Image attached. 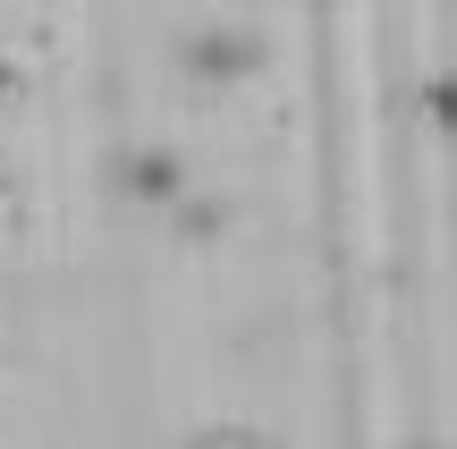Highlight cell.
<instances>
[{"label":"cell","mask_w":457,"mask_h":449,"mask_svg":"<svg viewBox=\"0 0 457 449\" xmlns=\"http://www.w3.org/2000/svg\"><path fill=\"white\" fill-rule=\"evenodd\" d=\"M17 94H26V68H17V60H9V51H0V111H9V102H17Z\"/></svg>","instance_id":"4"},{"label":"cell","mask_w":457,"mask_h":449,"mask_svg":"<svg viewBox=\"0 0 457 449\" xmlns=\"http://www.w3.org/2000/svg\"><path fill=\"white\" fill-rule=\"evenodd\" d=\"M119 187H128V195H145V204H170V195L187 187V170H179V153H128Z\"/></svg>","instance_id":"2"},{"label":"cell","mask_w":457,"mask_h":449,"mask_svg":"<svg viewBox=\"0 0 457 449\" xmlns=\"http://www.w3.org/2000/svg\"><path fill=\"white\" fill-rule=\"evenodd\" d=\"M179 60L195 68L204 85H237V77H254V68H262V43H254V34H220V26H204V34H187Z\"/></svg>","instance_id":"1"},{"label":"cell","mask_w":457,"mask_h":449,"mask_svg":"<svg viewBox=\"0 0 457 449\" xmlns=\"http://www.w3.org/2000/svg\"><path fill=\"white\" fill-rule=\"evenodd\" d=\"M424 119H432V128H457V77H449V68H441V77H424Z\"/></svg>","instance_id":"3"}]
</instances>
